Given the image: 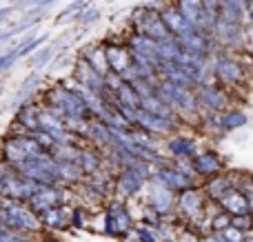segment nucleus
I'll use <instances>...</instances> for the list:
<instances>
[{"label": "nucleus", "mask_w": 253, "mask_h": 242, "mask_svg": "<svg viewBox=\"0 0 253 242\" xmlns=\"http://www.w3.org/2000/svg\"><path fill=\"white\" fill-rule=\"evenodd\" d=\"M135 25H138L140 36H147V38L156 40V42H165V40L173 38V34L167 29L162 16L151 11V9H140V11H135Z\"/></svg>", "instance_id": "1"}, {"label": "nucleus", "mask_w": 253, "mask_h": 242, "mask_svg": "<svg viewBox=\"0 0 253 242\" xmlns=\"http://www.w3.org/2000/svg\"><path fill=\"white\" fill-rule=\"evenodd\" d=\"M218 204L224 209L227 213L231 216H240V213H251V202H249V196L240 189V187H233L229 189L222 198L218 200Z\"/></svg>", "instance_id": "2"}, {"label": "nucleus", "mask_w": 253, "mask_h": 242, "mask_svg": "<svg viewBox=\"0 0 253 242\" xmlns=\"http://www.w3.org/2000/svg\"><path fill=\"white\" fill-rule=\"evenodd\" d=\"M218 20L240 22V25H245V22L249 20V13H247V0H220Z\"/></svg>", "instance_id": "3"}, {"label": "nucleus", "mask_w": 253, "mask_h": 242, "mask_svg": "<svg viewBox=\"0 0 253 242\" xmlns=\"http://www.w3.org/2000/svg\"><path fill=\"white\" fill-rule=\"evenodd\" d=\"M215 74L220 76L222 82L233 84V82H238V80H242L245 71H242L240 62H236L233 58H229V56H222L220 60H215Z\"/></svg>", "instance_id": "4"}, {"label": "nucleus", "mask_w": 253, "mask_h": 242, "mask_svg": "<svg viewBox=\"0 0 253 242\" xmlns=\"http://www.w3.org/2000/svg\"><path fill=\"white\" fill-rule=\"evenodd\" d=\"M160 16H162V20H165L167 29H169L171 34L175 36V38H178V36H182L184 31L193 29V27L189 25L187 20H184V16L180 13V9H178V7H169V9H165V11H162Z\"/></svg>", "instance_id": "5"}, {"label": "nucleus", "mask_w": 253, "mask_h": 242, "mask_svg": "<svg viewBox=\"0 0 253 242\" xmlns=\"http://www.w3.org/2000/svg\"><path fill=\"white\" fill-rule=\"evenodd\" d=\"M2 218L7 222V227H13V229H34L36 227V218L29 211L18 209V207H9L2 213Z\"/></svg>", "instance_id": "6"}, {"label": "nucleus", "mask_w": 253, "mask_h": 242, "mask_svg": "<svg viewBox=\"0 0 253 242\" xmlns=\"http://www.w3.org/2000/svg\"><path fill=\"white\" fill-rule=\"evenodd\" d=\"M38 147L34 140H27V138H16L7 145V158L9 160H27L31 158V154H36Z\"/></svg>", "instance_id": "7"}, {"label": "nucleus", "mask_w": 253, "mask_h": 242, "mask_svg": "<svg viewBox=\"0 0 253 242\" xmlns=\"http://www.w3.org/2000/svg\"><path fill=\"white\" fill-rule=\"evenodd\" d=\"M247 124V114L240 109H229L220 116V129L224 131H236V129L245 127Z\"/></svg>", "instance_id": "8"}, {"label": "nucleus", "mask_w": 253, "mask_h": 242, "mask_svg": "<svg viewBox=\"0 0 253 242\" xmlns=\"http://www.w3.org/2000/svg\"><path fill=\"white\" fill-rule=\"evenodd\" d=\"M200 98L209 109H222V107L227 105V96H224V91L218 87H205L200 93Z\"/></svg>", "instance_id": "9"}, {"label": "nucleus", "mask_w": 253, "mask_h": 242, "mask_svg": "<svg viewBox=\"0 0 253 242\" xmlns=\"http://www.w3.org/2000/svg\"><path fill=\"white\" fill-rule=\"evenodd\" d=\"M196 171L205 173V176H213V173L220 171V160L215 154H205L196 158Z\"/></svg>", "instance_id": "10"}, {"label": "nucleus", "mask_w": 253, "mask_h": 242, "mask_svg": "<svg viewBox=\"0 0 253 242\" xmlns=\"http://www.w3.org/2000/svg\"><path fill=\"white\" fill-rule=\"evenodd\" d=\"M233 187L236 185H233L227 176H213L211 178V182H209V196L213 200H220L229 189H233Z\"/></svg>", "instance_id": "11"}, {"label": "nucleus", "mask_w": 253, "mask_h": 242, "mask_svg": "<svg viewBox=\"0 0 253 242\" xmlns=\"http://www.w3.org/2000/svg\"><path fill=\"white\" fill-rule=\"evenodd\" d=\"M129 227V218H126L123 207H114V211L107 218V229L109 231H125Z\"/></svg>", "instance_id": "12"}, {"label": "nucleus", "mask_w": 253, "mask_h": 242, "mask_svg": "<svg viewBox=\"0 0 253 242\" xmlns=\"http://www.w3.org/2000/svg\"><path fill=\"white\" fill-rule=\"evenodd\" d=\"M107 58H109V67L116 71H123V69H131L129 67V56H126L125 51H120V49L111 47L107 49Z\"/></svg>", "instance_id": "13"}, {"label": "nucleus", "mask_w": 253, "mask_h": 242, "mask_svg": "<svg viewBox=\"0 0 253 242\" xmlns=\"http://www.w3.org/2000/svg\"><path fill=\"white\" fill-rule=\"evenodd\" d=\"M135 118L140 120V122L144 124L147 129H156V131H165L169 124H167V120H162L160 116H153V114H144V111H135Z\"/></svg>", "instance_id": "14"}, {"label": "nucleus", "mask_w": 253, "mask_h": 242, "mask_svg": "<svg viewBox=\"0 0 253 242\" xmlns=\"http://www.w3.org/2000/svg\"><path fill=\"white\" fill-rule=\"evenodd\" d=\"M56 202H58L56 191H38L36 196H31V204H34L36 209H44V211H47V209Z\"/></svg>", "instance_id": "15"}, {"label": "nucleus", "mask_w": 253, "mask_h": 242, "mask_svg": "<svg viewBox=\"0 0 253 242\" xmlns=\"http://www.w3.org/2000/svg\"><path fill=\"white\" fill-rule=\"evenodd\" d=\"M78 69H80V80H84V84H93V89H96V84H100L98 71L93 69L89 60H83V62H80Z\"/></svg>", "instance_id": "16"}, {"label": "nucleus", "mask_w": 253, "mask_h": 242, "mask_svg": "<svg viewBox=\"0 0 253 242\" xmlns=\"http://www.w3.org/2000/svg\"><path fill=\"white\" fill-rule=\"evenodd\" d=\"M180 207L184 209V211H200V207H202V196L200 194H196V191H187V194L180 198Z\"/></svg>", "instance_id": "17"}, {"label": "nucleus", "mask_w": 253, "mask_h": 242, "mask_svg": "<svg viewBox=\"0 0 253 242\" xmlns=\"http://www.w3.org/2000/svg\"><path fill=\"white\" fill-rule=\"evenodd\" d=\"M89 62H91V67L98 71V74H105L107 67H109V58H107L100 49H93V51L89 53Z\"/></svg>", "instance_id": "18"}, {"label": "nucleus", "mask_w": 253, "mask_h": 242, "mask_svg": "<svg viewBox=\"0 0 253 242\" xmlns=\"http://www.w3.org/2000/svg\"><path fill=\"white\" fill-rule=\"evenodd\" d=\"M162 180H165L167 185L171 187V189H182V187L189 185V178L182 176V173H178V171H165Z\"/></svg>", "instance_id": "19"}, {"label": "nucleus", "mask_w": 253, "mask_h": 242, "mask_svg": "<svg viewBox=\"0 0 253 242\" xmlns=\"http://www.w3.org/2000/svg\"><path fill=\"white\" fill-rule=\"evenodd\" d=\"M236 229H240L242 234H251L253 231V211L251 213H240V216H233L231 222Z\"/></svg>", "instance_id": "20"}, {"label": "nucleus", "mask_w": 253, "mask_h": 242, "mask_svg": "<svg viewBox=\"0 0 253 242\" xmlns=\"http://www.w3.org/2000/svg\"><path fill=\"white\" fill-rule=\"evenodd\" d=\"M231 222H233V216L231 213H227V211H218V216L211 220V229L215 231V234H220V231H224V229H229L231 227Z\"/></svg>", "instance_id": "21"}, {"label": "nucleus", "mask_w": 253, "mask_h": 242, "mask_svg": "<svg viewBox=\"0 0 253 242\" xmlns=\"http://www.w3.org/2000/svg\"><path fill=\"white\" fill-rule=\"evenodd\" d=\"M171 151L178 156H191L193 151H196V147H193L191 140H184V138H180V140H173L171 142Z\"/></svg>", "instance_id": "22"}, {"label": "nucleus", "mask_w": 253, "mask_h": 242, "mask_svg": "<svg viewBox=\"0 0 253 242\" xmlns=\"http://www.w3.org/2000/svg\"><path fill=\"white\" fill-rule=\"evenodd\" d=\"M142 105H144V109H147L149 114H158L160 118H167V116H169V109H167V107H162V102L153 100V98H144Z\"/></svg>", "instance_id": "23"}, {"label": "nucleus", "mask_w": 253, "mask_h": 242, "mask_svg": "<svg viewBox=\"0 0 253 242\" xmlns=\"http://www.w3.org/2000/svg\"><path fill=\"white\" fill-rule=\"evenodd\" d=\"M89 4V0H74L71 4H67L65 9H62V13H60V18H58V22H65L67 18L71 16V13H76V11H84V7Z\"/></svg>", "instance_id": "24"}, {"label": "nucleus", "mask_w": 253, "mask_h": 242, "mask_svg": "<svg viewBox=\"0 0 253 242\" xmlns=\"http://www.w3.org/2000/svg\"><path fill=\"white\" fill-rule=\"evenodd\" d=\"M56 49H58V44H49V47L40 49V51H38V53H36V56H34V58H31V65H34V67H42V65H44V62H47V60H49V58H51V56H53V51H56Z\"/></svg>", "instance_id": "25"}, {"label": "nucleus", "mask_w": 253, "mask_h": 242, "mask_svg": "<svg viewBox=\"0 0 253 242\" xmlns=\"http://www.w3.org/2000/svg\"><path fill=\"white\" fill-rule=\"evenodd\" d=\"M153 202H156V207L160 209V211H167L171 204V194L169 191H153Z\"/></svg>", "instance_id": "26"}, {"label": "nucleus", "mask_w": 253, "mask_h": 242, "mask_svg": "<svg viewBox=\"0 0 253 242\" xmlns=\"http://www.w3.org/2000/svg\"><path fill=\"white\" fill-rule=\"evenodd\" d=\"M36 84H38V76H31V78H27V80H25V84H22V89L16 93V100H13V102H16V105H18V102H22V100L27 98V93L34 91Z\"/></svg>", "instance_id": "27"}, {"label": "nucleus", "mask_w": 253, "mask_h": 242, "mask_svg": "<svg viewBox=\"0 0 253 242\" xmlns=\"http://www.w3.org/2000/svg\"><path fill=\"white\" fill-rule=\"evenodd\" d=\"M98 18H100V11H98V9H84V11L78 13L80 25H91V22H96Z\"/></svg>", "instance_id": "28"}, {"label": "nucleus", "mask_w": 253, "mask_h": 242, "mask_svg": "<svg viewBox=\"0 0 253 242\" xmlns=\"http://www.w3.org/2000/svg\"><path fill=\"white\" fill-rule=\"evenodd\" d=\"M138 187H140V178L138 176H131V173L123 176V189H125V194H131V191H135Z\"/></svg>", "instance_id": "29"}, {"label": "nucleus", "mask_w": 253, "mask_h": 242, "mask_svg": "<svg viewBox=\"0 0 253 242\" xmlns=\"http://www.w3.org/2000/svg\"><path fill=\"white\" fill-rule=\"evenodd\" d=\"M44 38H47V36H40V38H36V40H29V42H25L20 49H18V56H27V53H31L36 47H40V44L44 42Z\"/></svg>", "instance_id": "30"}, {"label": "nucleus", "mask_w": 253, "mask_h": 242, "mask_svg": "<svg viewBox=\"0 0 253 242\" xmlns=\"http://www.w3.org/2000/svg\"><path fill=\"white\" fill-rule=\"evenodd\" d=\"M202 4H205L207 16L213 18V20H218V13H220V0H202Z\"/></svg>", "instance_id": "31"}, {"label": "nucleus", "mask_w": 253, "mask_h": 242, "mask_svg": "<svg viewBox=\"0 0 253 242\" xmlns=\"http://www.w3.org/2000/svg\"><path fill=\"white\" fill-rule=\"evenodd\" d=\"M16 58H20V56H18L16 49H13V51H9V53H4V56H0V71L7 69V67L11 65V62L16 60Z\"/></svg>", "instance_id": "32"}, {"label": "nucleus", "mask_w": 253, "mask_h": 242, "mask_svg": "<svg viewBox=\"0 0 253 242\" xmlns=\"http://www.w3.org/2000/svg\"><path fill=\"white\" fill-rule=\"evenodd\" d=\"M44 222H47V225H51V227L60 225V216H58V209H47V211H44Z\"/></svg>", "instance_id": "33"}, {"label": "nucleus", "mask_w": 253, "mask_h": 242, "mask_svg": "<svg viewBox=\"0 0 253 242\" xmlns=\"http://www.w3.org/2000/svg\"><path fill=\"white\" fill-rule=\"evenodd\" d=\"M11 13H13V7H4V9H0V25H2V22H7Z\"/></svg>", "instance_id": "34"}, {"label": "nucleus", "mask_w": 253, "mask_h": 242, "mask_svg": "<svg viewBox=\"0 0 253 242\" xmlns=\"http://www.w3.org/2000/svg\"><path fill=\"white\" fill-rule=\"evenodd\" d=\"M247 13H249V18H253V0H247Z\"/></svg>", "instance_id": "35"}, {"label": "nucleus", "mask_w": 253, "mask_h": 242, "mask_svg": "<svg viewBox=\"0 0 253 242\" xmlns=\"http://www.w3.org/2000/svg\"><path fill=\"white\" fill-rule=\"evenodd\" d=\"M0 231H2V227H0Z\"/></svg>", "instance_id": "36"}]
</instances>
